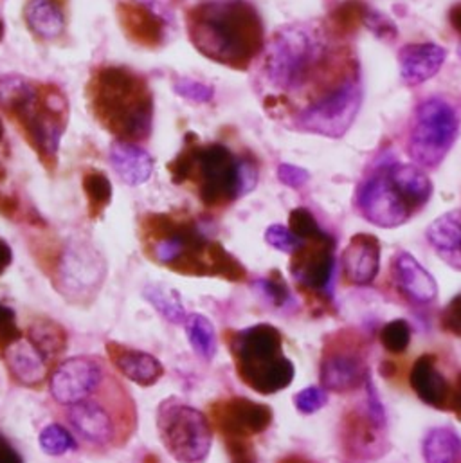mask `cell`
<instances>
[{
	"label": "cell",
	"instance_id": "cell-1",
	"mask_svg": "<svg viewBox=\"0 0 461 463\" xmlns=\"http://www.w3.org/2000/svg\"><path fill=\"white\" fill-rule=\"evenodd\" d=\"M263 71L270 85L285 92L312 89L317 101L359 80L357 63L334 54L328 36L315 25H288L268 43Z\"/></svg>",
	"mask_w": 461,
	"mask_h": 463
},
{
	"label": "cell",
	"instance_id": "cell-2",
	"mask_svg": "<svg viewBox=\"0 0 461 463\" xmlns=\"http://www.w3.org/2000/svg\"><path fill=\"white\" fill-rule=\"evenodd\" d=\"M143 249L155 263L184 276L243 281L245 267L188 213H148L139 222Z\"/></svg>",
	"mask_w": 461,
	"mask_h": 463
},
{
	"label": "cell",
	"instance_id": "cell-3",
	"mask_svg": "<svg viewBox=\"0 0 461 463\" xmlns=\"http://www.w3.org/2000/svg\"><path fill=\"white\" fill-rule=\"evenodd\" d=\"M0 109L43 168L54 172L69 119L67 94L56 83L9 74L0 78Z\"/></svg>",
	"mask_w": 461,
	"mask_h": 463
},
{
	"label": "cell",
	"instance_id": "cell-4",
	"mask_svg": "<svg viewBox=\"0 0 461 463\" xmlns=\"http://www.w3.org/2000/svg\"><path fill=\"white\" fill-rule=\"evenodd\" d=\"M177 186H188L208 210H224L254 190L258 166L254 159L238 156L221 143H202L186 136L184 148L168 163Z\"/></svg>",
	"mask_w": 461,
	"mask_h": 463
},
{
	"label": "cell",
	"instance_id": "cell-5",
	"mask_svg": "<svg viewBox=\"0 0 461 463\" xmlns=\"http://www.w3.org/2000/svg\"><path fill=\"white\" fill-rule=\"evenodd\" d=\"M186 25L201 54L236 71H245L265 45L261 16L243 0L197 4L186 13Z\"/></svg>",
	"mask_w": 461,
	"mask_h": 463
},
{
	"label": "cell",
	"instance_id": "cell-6",
	"mask_svg": "<svg viewBox=\"0 0 461 463\" xmlns=\"http://www.w3.org/2000/svg\"><path fill=\"white\" fill-rule=\"evenodd\" d=\"M96 121L118 141L139 143L152 134L154 94L148 81L128 67H98L87 83Z\"/></svg>",
	"mask_w": 461,
	"mask_h": 463
},
{
	"label": "cell",
	"instance_id": "cell-7",
	"mask_svg": "<svg viewBox=\"0 0 461 463\" xmlns=\"http://www.w3.org/2000/svg\"><path fill=\"white\" fill-rule=\"evenodd\" d=\"M230 357L240 381L259 395H274L294 381V364L283 352L281 332L258 323L226 334Z\"/></svg>",
	"mask_w": 461,
	"mask_h": 463
},
{
	"label": "cell",
	"instance_id": "cell-8",
	"mask_svg": "<svg viewBox=\"0 0 461 463\" xmlns=\"http://www.w3.org/2000/svg\"><path fill=\"white\" fill-rule=\"evenodd\" d=\"M67 422L85 444L108 449L128 440L136 428V411L125 390L108 379L96 395L67 408Z\"/></svg>",
	"mask_w": 461,
	"mask_h": 463
},
{
	"label": "cell",
	"instance_id": "cell-9",
	"mask_svg": "<svg viewBox=\"0 0 461 463\" xmlns=\"http://www.w3.org/2000/svg\"><path fill=\"white\" fill-rule=\"evenodd\" d=\"M157 433L175 462L204 463L212 453L213 426L210 419L177 397L161 402Z\"/></svg>",
	"mask_w": 461,
	"mask_h": 463
},
{
	"label": "cell",
	"instance_id": "cell-10",
	"mask_svg": "<svg viewBox=\"0 0 461 463\" xmlns=\"http://www.w3.org/2000/svg\"><path fill=\"white\" fill-rule=\"evenodd\" d=\"M460 123L455 109L438 98L426 99L415 110L408 152L417 166L437 168L451 152Z\"/></svg>",
	"mask_w": 461,
	"mask_h": 463
},
{
	"label": "cell",
	"instance_id": "cell-11",
	"mask_svg": "<svg viewBox=\"0 0 461 463\" xmlns=\"http://www.w3.org/2000/svg\"><path fill=\"white\" fill-rule=\"evenodd\" d=\"M107 278L103 256L87 241L71 240L56 263V288L74 305H89Z\"/></svg>",
	"mask_w": 461,
	"mask_h": 463
},
{
	"label": "cell",
	"instance_id": "cell-12",
	"mask_svg": "<svg viewBox=\"0 0 461 463\" xmlns=\"http://www.w3.org/2000/svg\"><path fill=\"white\" fill-rule=\"evenodd\" d=\"M357 206L370 224L382 230H393L406 224L417 212L399 184L391 179L388 166L381 168L362 183L357 194Z\"/></svg>",
	"mask_w": 461,
	"mask_h": 463
},
{
	"label": "cell",
	"instance_id": "cell-13",
	"mask_svg": "<svg viewBox=\"0 0 461 463\" xmlns=\"http://www.w3.org/2000/svg\"><path fill=\"white\" fill-rule=\"evenodd\" d=\"M359 107L361 89L359 80H355L310 103L296 116V125L306 132L321 134L326 137H341L353 123Z\"/></svg>",
	"mask_w": 461,
	"mask_h": 463
},
{
	"label": "cell",
	"instance_id": "cell-14",
	"mask_svg": "<svg viewBox=\"0 0 461 463\" xmlns=\"http://www.w3.org/2000/svg\"><path fill=\"white\" fill-rule=\"evenodd\" d=\"M108 379L110 377L99 359L76 355L65 359L52 370L49 390L56 404L69 408L96 395Z\"/></svg>",
	"mask_w": 461,
	"mask_h": 463
},
{
	"label": "cell",
	"instance_id": "cell-15",
	"mask_svg": "<svg viewBox=\"0 0 461 463\" xmlns=\"http://www.w3.org/2000/svg\"><path fill=\"white\" fill-rule=\"evenodd\" d=\"M334 238L323 232L301 240V245L292 252L290 274L305 292L326 294L334 276Z\"/></svg>",
	"mask_w": 461,
	"mask_h": 463
},
{
	"label": "cell",
	"instance_id": "cell-16",
	"mask_svg": "<svg viewBox=\"0 0 461 463\" xmlns=\"http://www.w3.org/2000/svg\"><path fill=\"white\" fill-rule=\"evenodd\" d=\"M210 422L226 439H243L267 431L272 424V411L268 406L254 402L245 397H230L212 404Z\"/></svg>",
	"mask_w": 461,
	"mask_h": 463
},
{
	"label": "cell",
	"instance_id": "cell-17",
	"mask_svg": "<svg viewBox=\"0 0 461 463\" xmlns=\"http://www.w3.org/2000/svg\"><path fill=\"white\" fill-rule=\"evenodd\" d=\"M319 381L326 392L348 393L366 384L368 368L361 354L334 345L330 350H325L321 357Z\"/></svg>",
	"mask_w": 461,
	"mask_h": 463
},
{
	"label": "cell",
	"instance_id": "cell-18",
	"mask_svg": "<svg viewBox=\"0 0 461 463\" xmlns=\"http://www.w3.org/2000/svg\"><path fill=\"white\" fill-rule=\"evenodd\" d=\"M118 20L125 36L146 49H157L166 40V22L141 0L118 2Z\"/></svg>",
	"mask_w": 461,
	"mask_h": 463
},
{
	"label": "cell",
	"instance_id": "cell-19",
	"mask_svg": "<svg viewBox=\"0 0 461 463\" xmlns=\"http://www.w3.org/2000/svg\"><path fill=\"white\" fill-rule=\"evenodd\" d=\"M9 377L25 388H42V384L51 377V363L43 354L22 334L11 345L0 352Z\"/></svg>",
	"mask_w": 461,
	"mask_h": 463
},
{
	"label": "cell",
	"instance_id": "cell-20",
	"mask_svg": "<svg viewBox=\"0 0 461 463\" xmlns=\"http://www.w3.org/2000/svg\"><path fill=\"white\" fill-rule=\"evenodd\" d=\"M409 384L424 404L438 411H453L455 388L438 370L433 354H424L415 361L409 373Z\"/></svg>",
	"mask_w": 461,
	"mask_h": 463
},
{
	"label": "cell",
	"instance_id": "cell-21",
	"mask_svg": "<svg viewBox=\"0 0 461 463\" xmlns=\"http://www.w3.org/2000/svg\"><path fill=\"white\" fill-rule=\"evenodd\" d=\"M381 269V241L370 232H357L343 250V274L350 285L373 283Z\"/></svg>",
	"mask_w": 461,
	"mask_h": 463
},
{
	"label": "cell",
	"instance_id": "cell-22",
	"mask_svg": "<svg viewBox=\"0 0 461 463\" xmlns=\"http://www.w3.org/2000/svg\"><path fill=\"white\" fill-rule=\"evenodd\" d=\"M107 354L112 366L125 379L136 383L137 386H154L165 375V366L161 364V361L143 350H136L127 345L110 341L107 343Z\"/></svg>",
	"mask_w": 461,
	"mask_h": 463
},
{
	"label": "cell",
	"instance_id": "cell-23",
	"mask_svg": "<svg viewBox=\"0 0 461 463\" xmlns=\"http://www.w3.org/2000/svg\"><path fill=\"white\" fill-rule=\"evenodd\" d=\"M393 279L400 292L413 303H431L438 294V285L433 274L409 252L402 250L393 260Z\"/></svg>",
	"mask_w": 461,
	"mask_h": 463
},
{
	"label": "cell",
	"instance_id": "cell-24",
	"mask_svg": "<svg viewBox=\"0 0 461 463\" xmlns=\"http://www.w3.org/2000/svg\"><path fill=\"white\" fill-rule=\"evenodd\" d=\"M382 431V428L370 420L368 413H350L343 422L344 449L357 458L375 460L388 451V442Z\"/></svg>",
	"mask_w": 461,
	"mask_h": 463
},
{
	"label": "cell",
	"instance_id": "cell-25",
	"mask_svg": "<svg viewBox=\"0 0 461 463\" xmlns=\"http://www.w3.org/2000/svg\"><path fill=\"white\" fill-rule=\"evenodd\" d=\"M447 52L437 43H409L399 52L402 80L415 87L431 80L444 65Z\"/></svg>",
	"mask_w": 461,
	"mask_h": 463
},
{
	"label": "cell",
	"instance_id": "cell-26",
	"mask_svg": "<svg viewBox=\"0 0 461 463\" xmlns=\"http://www.w3.org/2000/svg\"><path fill=\"white\" fill-rule=\"evenodd\" d=\"M110 163L123 183L128 186L145 184L154 172V159L139 145L116 141L110 148Z\"/></svg>",
	"mask_w": 461,
	"mask_h": 463
},
{
	"label": "cell",
	"instance_id": "cell-27",
	"mask_svg": "<svg viewBox=\"0 0 461 463\" xmlns=\"http://www.w3.org/2000/svg\"><path fill=\"white\" fill-rule=\"evenodd\" d=\"M65 0H27L24 18L40 40H54L65 27Z\"/></svg>",
	"mask_w": 461,
	"mask_h": 463
},
{
	"label": "cell",
	"instance_id": "cell-28",
	"mask_svg": "<svg viewBox=\"0 0 461 463\" xmlns=\"http://www.w3.org/2000/svg\"><path fill=\"white\" fill-rule=\"evenodd\" d=\"M388 172L417 212L429 203L433 195V184L419 166L393 163L388 166Z\"/></svg>",
	"mask_w": 461,
	"mask_h": 463
},
{
	"label": "cell",
	"instance_id": "cell-29",
	"mask_svg": "<svg viewBox=\"0 0 461 463\" xmlns=\"http://www.w3.org/2000/svg\"><path fill=\"white\" fill-rule=\"evenodd\" d=\"M426 236L440 254L461 260V210L438 217Z\"/></svg>",
	"mask_w": 461,
	"mask_h": 463
},
{
	"label": "cell",
	"instance_id": "cell-30",
	"mask_svg": "<svg viewBox=\"0 0 461 463\" xmlns=\"http://www.w3.org/2000/svg\"><path fill=\"white\" fill-rule=\"evenodd\" d=\"M422 455L426 463L460 462V435L451 428H437L429 431L422 444Z\"/></svg>",
	"mask_w": 461,
	"mask_h": 463
},
{
	"label": "cell",
	"instance_id": "cell-31",
	"mask_svg": "<svg viewBox=\"0 0 461 463\" xmlns=\"http://www.w3.org/2000/svg\"><path fill=\"white\" fill-rule=\"evenodd\" d=\"M145 299L172 325H184L188 319L181 294L163 283H150L143 290Z\"/></svg>",
	"mask_w": 461,
	"mask_h": 463
},
{
	"label": "cell",
	"instance_id": "cell-32",
	"mask_svg": "<svg viewBox=\"0 0 461 463\" xmlns=\"http://www.w3.org/2000/svg\"><path fill=\"white\" fill-rule=\"evenodd\" d=\"M25 335L51 364L67 350V332L54 321H36L27 328Z\"/></svg>",
	"mask_w": 461,
	"mask_h": 463
},
{
	"label": "cell",
	"instance_id": "cell-33",
	"mask_svg": "<svg viewBox=\"0 0 461 463\" xmlns=\"http://www.w3.org/2000/svg\"><path fill=\"white\" fill-rule=\"evenodd\" d=\"M184 328H186V335L192 345V350L201 359L212 361L219 350V341H217V332L213 323L202 314H193V316H188Z\"/></svg>",
	"mask_w": 461,
	"mask_h": 463
},
{
	"label": "cell",
	"instance_id": "cell-34",
	"mask_svg": "<svg viewBox=\"0 0 461 463\" xmlns=\"http://www.w3.org/2000/svg\"><path fill=\"white\" fill-rule=\"evenodd\" d=\"M368 7L362 0H346L339 4L332 14H330V33L334 38L343 40L350 34H353L366 20Z\"/></svg>",
	"mask_w": 461,
	"mask_h": 463
},
{
	"label": "cell",
	"instance_id": "cell-35",
	"mask_svg": "<svg viewBox=\"0 0 461 463\" xmlns=\"http://www.w3.org/2000/svg\"><path fill=\"white\" fill-rule=\"evenodd\" d=\"M81 186L87 197V210L92 221L99 219L108 208L112 199V184L108 177L99 170H87L81 179Z\"/></svg>",
	"mask_w": 461,
	"mask_h": 463
},
{
	"label": "cell",
	"instance_id": "cell-36",
	"mask_svg": "<svg viewBox=\"0 0 461 463\" xmlns=\"http://www.w3.org/2000/svg\"><path fill=\"white\" fill-rule=\"evenodd\" d=\"M38 444H40L42 451L49 457H63V455L78 449V442H76L74 435L60 424H49L47 428H43L40 431Z\"/></svg>",
	"mask_w": 461,
	"mask_h": 463
},
{
	"label": "cell",
	"instance_id": "cell-37",
	"mask_svg": "<svg viewBox=\"0 0 461 463\" xmlns=\"http://www.w3.org/2000/svg\"><path fill=\"white\" fill-rule=\"evenodd\" d=\"M413 332L406 319H395L382 326L379 339L386 352L390 354H404L411 343Z\"/></svg>",
	"mask_w": 461,
	"mask_h": 463
},
{
	"label": "cell",
	"instance_id": "cell-38",
	"mask_svg": "<svg viewBox=\"0 0 461 463\" xmlns=\"http://www.w3.org/2000/svg\"><path fill=\"white\" fill-rule=\"evenodd\" d=\"M256 288L276 307H285L290 299V290L279 270H270L267 278H259L254 283Z\"/></svg>",
	"mask_w": 461,
	"mask_h": 463
},
{
	"label": "cell",
	"instance_id": "cell-39",
	"mask_svg": "<svg viewBox=\"0 0 461 463\" xmlns=\"http://www.w3.org/2000/svg\"><path fill=\"white\" fill-rule=\"evenodd\" d=\"M328 402V392L323 386H308L296 393L294 406L301 415H314Z\"/></svg>",
	"mask_w": 461,
	"mask_h": 463
},
{
	"label": "cell",
	"instance_id": "cell-40",
	"mask_svg": "<svg viewBox=\"0 0 461 463\" xmlns=\"http://www.w3.org/2000/svg\"><path fill=\"white\" fill-rule=\"evenodd\" d=\"M288 228H290V232H294L301 240L312 238V236L323 232V230L317 224V221L314 219V215L308 210H305V208H296L290 213Z\"/></svg>",
	"mask_w": 461,
	"mask_h": 463
},
{
	"label": "cell",
	"instance_id": "cell-41",
	"mask_svg": "<svg viewBox=\"0 0 461 463\" xmlns=\"http://www.w3.org/2000/svg\"><path fill=\"white\" fill-rule=\"evenodd\" d=\"M265 241L270 247L288 254H292L301 245V238H297L294 232H290V228H285L281 224H274L265 232Z\"/></svg>",
	"mask_w": 461,
	"mask_h": 463
},
{
	"label": "cell",
	"instance_id": "cell-42",
	"mask_svg": "<svg viewBox=\"0 0 461 463\" xmlns=\"http://www.w3.org/2000/svg\"><path fill=\"white\" fill-rule=\"evenodd\" d=\"M174 89L179 96L190 99V101H195V103H208L212 101L213 98V89L201 83V81H195V80H190V78H179L175 80L174 83Z\"/></svg>",
	"mask_w": 461,
	"mask_h": 463
},
{
	"label": "cell",
	"instance_id": "cell-43",
	"mask_svg": "<svg viewBox=\"0 0 461 463\" xmlns=\"http://www.w3.org/2000/svg\"><path fill=\"white\" fill-rule=\"evenodd\" d=\"M440 325L442 328L455 335V337H460L461 339V292L456 294L447 305L446 308L442 310V316H440Z\"/></svg>",
	"mask_w": 461,
	"mask_h": 463
},
{
	"label": "cell",
	"instance_id": "cell-44",
	"mask_svg": "<svg viewBox=\"0 0 461 463\" xmlns=\"http://www.w3.org/2000/svg\"><path fill=\"white\" fill-rule=\"evenodd\" d=\"M22 334L24 332L16 326L14 312L9 307L0 305V352L14 339H18Z\"/></svg>",
	"mask_w": 461,
	"mask_h": 463
},
{
	"label": "cell",
	"instance_id": "cell-45",
	"mask_svg": "<svg viewBox=\"0 0 461 463\" xmlns=\"http://www.w3.org/2000/svg\"><path fill=\"white\" fill-rule=\"evenodd\" d=\"M366 393H368V417L370 420L379 426V428H386V422H388V417H386V410H384V404L379 397V392L375 388V384L368 379L366 381Z\"/></svg>",
	"mask_w": 461,
	"mask_h": 463
},
{
	"label": "cell",
	"instance_id": "cell-46",
	"mask_svg": "<svg viewBox=\"0 0 461 463\" xmlns=\"http://www.w3.org/2000/svg\"><path fill=\"white\" fill-rule=\"evenodd\" d=\"M224 442H226V448L230 453V463H258L250 440L226 439Z\"/></svg>",
	"mask_w": 461,
	"mask_h": 463
},
{
	"label": "cell",
	"instance_id": "cell-47",
	"mask_svg": "<svg viewBox=\"0 0 461 463\" xmlns=\"http://www.w3.org/2000/svg\"><path fill=\"white\" fill-rule=\"evenodd\" d=\"M364 24L373 31V34H377L379 38H384V40H391L397 36V27L395 24L386 18L384 14L377 13V11H368L366 14V20Z\"/></svg>",
	"mask_w": 461,
	"mask_h": 463
},
{
	"label": "cell",
	"instance_id": "cell-48",
	"mask_svg": "<svg viewBox=\"0 0 461 463\" xmlns=\"http://www.w3.org/2000/svg\"><path fill=\"white\" fill-rule=\"evenodd\" d=\"M278 179L288 188H301L308 183L310 175L303 168H297V166H292V165H279Z\"/></svg>",
	"mask_w": 461,
	"mask_h": 463
},
{
	"label": "cell",
	"instance_id": "cell-49",
	"mask_svg": "<svg viewBox=\"0 0 461 463\" xmlns=\"http://www.w3.org/2000/svg\"><path fill=\"white\" fill-rule=\"evenodd\" d=\"M5 181V170L0 165V184ZM0 213L11 221H16L22 215V206L14 197L0 194Z\"/></svg>",
	"mask_w": 461,
	"mask_h": 463
},
{
	"label": "cell",
	"instance_id": "cell-50",
	"mask_svg": "<svg viewBox=\"0 0 461 463\" xmlns=\"http://www.w3.org/2000/svg\"><path fill=\"white\" fill-rule=\"evenodd\" d=\"M0 463H24L18 451L4 435H0Z\"/></svg>",
	"mask_w": 461,
	"mask_h": 463
},
{
	"label": "cell",
	"instance_id": "cell-51",
	"mask_svg": "<svg viewBox=\"0 0 461 463\" xmlns=\"http://www.w3.org/2000/svg\"><path fill=\"white\" fill-rule=\"evenodd\" d=\"M11 260H13L11 247L7 245V241H4V240L0 238V276H2V274H4V270L9 267Z\"/></svg>",
	"mask_w": 461,
	"mask_h": 463
},
{
	"label": "cell",
	"instance_id": "cell-52",
	"mask_svg": "<svg viewBox=\"0 0 461 463\" xmlns=\"http://www.w3.org/2000/svg\"><path fill=\"white\" fill-rule=\"evenodd\" d=\"M449 20H451V25H453V29L460 34L461 38V4L458 5H455L453 9H451V13H449ZM458 52H460L461 56V45L460 49H458Z\"/></svg>",
	"mask_w": 461,
	"mask_h": 463
},
{
	"label": "cell",
	"instance_id": "cell-53",
	"mask_svg": "<svg viewBox=\"0 0 461 463\" xmlns=\"http://www.w3.org/2000/svg\"><path fill=\"white\" fill-rule=\"evenodd\" d=\"M453 413L461 420V373L456 381V388H455V406H453Z\"/></svg>",
	"mask_w": 461,
	"mask_h": 463
},
{
	"label": "cell",
	"instance_id": "cell-54",
	"mask_svg": "<svg viewBox=\"0 0 461 463\" xmlns=\"http://www.w3.org/2000/svg\"><path fill=\"white\" fill-rule=\"evenodd\" d=\"M278 463H312L303 457H297V455H290V457H285L283 460H279Z\"/></svg>",
	"mask_w": 461,
	"mask_h": 463
},
{
	"label": "cell",
	"instance_id": "cell-55",
	"mask_svg": "<svg viewBox=\"0 0 461 463\" xmlns=\"http://www.w3.org/2000/svg\"><path fill=\"white\" fill-rule=\"evenodd\" d=\"M2 34H4V24H2V20H0V40H2Z\"/></svg>",
	"mask_w": 461,
	"mask_h": 463
},
{
	"label": "cell",
	"instance_id": "cell-56",
	"mask_svg": "<svg viewBox=\"0 0 461 463\" xmlns=\"http://www.w3.org/2000/svg\"><path fill=\"white\" fill-rule=\"evenodd\" d=\"M2 136H4V127H2V121H0V141H2Z\"/></svg>",
	"mask_w": 461,
	"mask_h": 463
}]
</instances>
